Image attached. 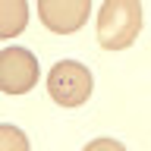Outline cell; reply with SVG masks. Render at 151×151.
<instances>
[{"instance_id":"obj_1","label":"cell","mask_w":151,"mask_h":151,"mask_svg":"<svg viewBox=\"0 0 151 151\" xmlns=\"http://www.w3.org/2000/svg\"><path fill=\"white\" fill-rule=\"evenodd\" d=\"M142 32L139 0H107L98 13V44L104 50H126Z\"/></svg>"},{"instance_id":"obj_2","label":"cell","mask_w":151,"mask_h":151,"mask_svg":"<svg viewBox=\"0 0 151 151\" xmlns=\"http://www.w3.org/2000/svg\"><path fill=\"white\" fill-rule=\"evenodd\" d=\"M47 91L50 101H57L60 107H82L91 94V73L76 60H60L50 66Z\"/></svg>"},{"instance_id":"obj_3","label":"cell","mask_w":151,"mask_h":151,"mask_svg":"<svg viewBox=\"0 0 151 151\" xmlns=\"http://www.w3.org/2000/svg\"><path fill=\"white\" fill-rule=\"evenodd\" d=\"M38 82V60L25 47H6L0 54V88L6 94H25Z\"/></svg>"},{"instance_id":"obj_4","label":"cell","mask_w":151,"mask_h":151,"mask_svg":"<svg viewBox=\"0 0 151 151\" xmlns=\"http://www.w3.org/2000/svg\"><path fill=\"white\" fill-rule=\"evenodd\" d=\"M91 13L88 0H41L38 16L54 35H73L85 25V19Z\"/></svg>"},{"instance_id":"obj_5","label":"cell","mask_w":151,"mask_h":151,"mask_svg":"<svg viewBox=\"0 0 151 151\" xmlns=\"http://www.w3.org/2000/svg\"><path fill=\"white\" fill-rule=\"evenodd\" d=\"M28 22V6L22 0H3L0 3V35L3 38H13L19 35Z\"/></svg>"},{"instance_id":"obj_6","label":"cell","mask_w":151,"mask_h":151,"mask_svg":"<svg viewBox=\"0 0 151 151\" xmlns=\"http://www.w3.org/2000/svg\"><path fill=\"white\" fill-rule=\"evenodd\" d=\"M0 151H28L25 132H19L16 126L3 123V126H0Z\"/></svg>"},{"instance_id":"obj_7","label":"cell","mask_w":151,"mask_h":151,"mask_svg":"<svg viewBox=\"0 0 151 151\" xmlns=\"http://www.w3.org/2000/svg\"><path fill=\"white\" fill-rule=\"evenodd\" d=\"M94 148H113V151H123V145H120V142H113V139H94V142H88V151H94Z\"/></svg>"}]
</instances>
